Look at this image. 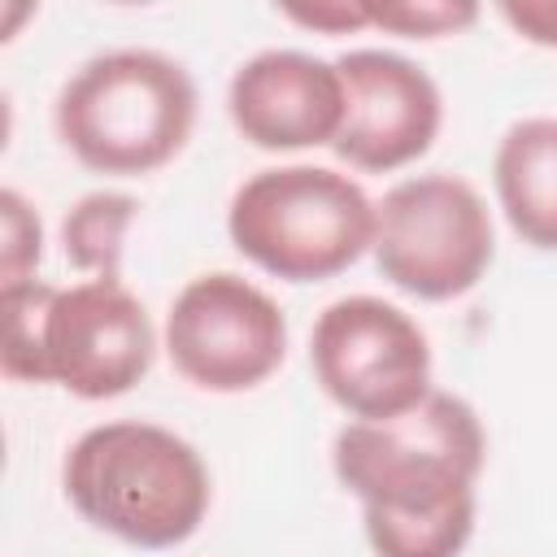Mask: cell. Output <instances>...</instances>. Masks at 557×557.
Returning a JSON list of instances; mask_svg holds the SVG:
<instances>
[{
    "label": "cell",
    "mask_w": 557,
    "mask_h": 557,
    "mask_svg": "<svg viewBox=\"0 0 557 557\" xmlns=\"http://www.w3.org/2000/svg\"><path fill=\"white\" fill-rule=\"evenodd\" d=\"M52 283H17L0 287L4 309V344H0V370L13 383H44V318L52 305Z\"/></svg>",
    "instance_id": "cell-14"
},
{
    "label": "cell",
    "mask_w": 557,
    "mask_h": 557,
    "mask_svg": "<svg viewBox=\"0 0 557 557\" xmlns=\"http://www.w3.org/2000/svg\"><path fill=\"white\" fill-rule=\"evenodd\" d=\"M496 13L531 44L557 48V0H500Z\"/></svg>",
    "instance_id": "cell-18"
},
{
    "label": "cell",
    "mask_w": 557,
    "mask_h": 557,
    "mask_svg": "<svg viewBox=\"0 0 557 557\" xmlns=\"http://www.w3.org/2000/svg\"><path fill=\"white\" fill-rule=\"evenodd\" d=\"M170 366L200 392H248L287 357V318L270 292L244 274L191 278L165 313Z\"/></svg>",
    "instance_id": "cell-7"
},
{
    "label": "cell",
    "mask_w": 557,
    "mask_h": 557,
    "mask_svg": "<svg viewBox=\"0 0 557 557\" xmlns=\"http://www.w3.org/2000/svg\"><path fill=\"white\" fill-rule=\"evenodd\" d=\"M226 231L257 270L283 283H318L374 248L379 205L339 170L274 165L235 187Z\"/></svg>",
    "instance_id": "cell-3"
},
{
    "label": "cell",
    "mask_w": 557,
    "mask_h": 557,
    "mask_svg": "<svg viewBox=\"0 0 557 557\" xmlns=\"http://www.w3.org/2000/svg\"><path fill=\"white\" fill-rule=\"evenodd\" d=\"M135 196L126 191H87L65 218H61V252L74 270L91 278H117L122 270V244L135 222Z\"/></svg>",
    "instance_id": "cell-12"
},
{
    "label": "cell",
    "mask_w": 557,
    "mask_h": 557,
    "mask_svg": "<svg viewBox=\"0 0 557 557\" xmlns=\"http://www.w3.org/2000/svg\"><path fill=\"white\" fill-rule=\"evenodd\" d=\"M152 357V318L122 278L57 287L44 318V383L83 400H113L148 374Z\"/></svg>",
    "instance_id": "cell-8"
},
{
    "label": "cell",
    "mask_w": 557,
    "mask_h": 557,
    "mask_svg": "<svg viewBox=\"0 0 557 557\" xmlns=\"http://www.w3.org/2000/svg\"><path fill=\"white\" fill-rule=\"evenodd\" d=\"M496 200L509 231L544 252H557V117L513 122L492 161Z\"/></svg>",
    "instance_id": "cell-11"
},
{
    "label": "cell",
    "mask_w": 557,
    "mask_h": 557,
    "mask_svg": "<svg viewBox=\"0 0 557 557\" xmlns=\"http://www.w3.org/2000/svg\"><path fill=\"white\" fill-rule=\"evenodd\" d=\"M492 252V213L457 174H418L379 200V274L418 300L466 296L487 274Z\"/></svg>",
    "instance_id": "cell-5"
},
{
    "label": "cell",
    "mask_w": 557,
    "mask_h": 557,
    "mask_svg": "<svg viewBox=\"0 0 557 557\" xmlns=\"http://www.w3.org/2000/svg\"><path fill=\"white\" fill-rule=\"evenodd\" d=\"M196 83L157 48H117L83 61L57 91V139L96 174H152L183 152L196 126Z\"/></svg>",
    "instance_id": "cell-2"
},
{
    "label": "cell",
    "mask_w": 557,
    "mask_h": 557,
    "mask_svg": "<svg viewBox=\"0 0 557 557\" xmlns=\"http://www.w3.org/2000/svg\"><path fill=\"white\" fill-rule=\"evenodd\" d=\"M44 257V226L30 200L13 187L0 191V287H17L35 278Z\"/></svg>",
    "instance_id": "cell-16"
},
{
    "label": "cell",
    "mask_w": 557,
    "mask_h": 557,
    "mask_svg": "<svg viewBox=\"0 0 557 557\" xmlns=\"http://www.w3.org/2000/svg\"><path fill=\"white\" fill-rule=\"evenodd\" d=\"M344 78V126L335 135V157L352 170L387 174L418 161L444 122V100L435 78L400 52L352 48L335 61Z\"/></svg>",
    "instance_id": "cell-9"
},
{
    "label": "cell",
    "mask_w": 557,
    "mask_h": 557,
    "mask_svg": "<svg viewBox=\"0 0 557 557\" xmlns=\"http://www.w3.org/2000/svg\"><path fill=\"white\" fill-rule=\"evenodd\" d=\"M65 500L96 531L135 548H174L209 513L213 483L200 453L157 422H100L61 466Z\"/></svg>",
    "instance_id": "cell-1"
},
{
    "label": "cell",
    "mask_w": 557,
    "mask_h": 557,
    "mask_svg": "<svg viewBox=\"0 0 557 557\" xmlns=\"http://www.w3.org/2000/svg\"><path fill=\"white\" fill-rule=\"evenodd\" d=\"M483 457L479 413L453 392H431L418 409L387 422H344L331 444L339 483L361 505L387 513H431L474 496Z\"/></svg>",
    "instance_id": "cell-4"
},
{
    "label": "cell",
    "mask_w": 557,
    "mask_h": 557,
    "mask_svg": "<svg viewBox=\"0 0 557 557\" xmlns=\"http://www.w3.org/2000/svg\"><path fill=\"white\" fill-rule=\"evenodd\" d=\"M283 17L305 26V30H322V35H348V30H366V4L361 0H313V4H283Z\"/></svg>",
    "instance_id": "cell-17"
},
{
    "label": "cell",
    "mask_w": 557,
    "mask_h": 557,
    "mask_svg": "<svg viewBox=\"0 0 557 557\" xmlns=\"http://www.w3.org/2000/svg\"><path fill=\"white\" fill-rule=\"evenodd\" d=\"M370 26L405 35V39H440V35H457L466 26L479 22V4L474 0H361Z\"/></svg>",
    "instance_id": "cell-15"
},
{
    "label": "cell",
    "mask_w": 557,
    "mask_h": 557,
    "mask_svg": "<svg viewBox=\"0 0 557 557\" xmlns=\"http://www.w3.org/2000/svg\"><path fill=\"white\" fill-rule=\"evenodd\" d=\"M318 387L357 422H387L431 396V344L392 300H331L309 335Z\"/></svg>",
    "instance_id": "cell-6"
},
{
    "label": "cell",
    "mask_w": 557,
    "mask_h": 557,
    "mask_svg": "<svg viewBox=\"0 0 557 557\" xmlns=\"http://www.w3.org/2000/svg\"><path fill=\"white\" fill-rule=\"evenodd\" d=\"M361 522L374 557H457L474 531V496L431 513H387L361 505Z\"/></svg>",
    "instance_id": "cell-13"
},
{
    "label": "cell",
    "mask_w": 557,
    "mask_h": 557,
    "mask_svg": "<svg viewBox=\"0 0 557 557\" xmlns=\"http://www.w3.org/2000/svg\"><path fill=\"white\" fill-rule=\"evenodd\" d=\"M226 113L252 148H322L335 144L344 126V78L335 61L296 48H270L235 70L226 87Z\"/></svg>",
    "instance_id": "cell-10"
}]
</instances>
